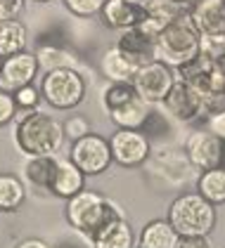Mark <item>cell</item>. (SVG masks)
<instances>
[{
    "label": "cell",
    "instance_id": "39",
    "mask_svg": "<svg viewBox=\"0 0 225 248\" xmlns=\"http://www.w3.org/2000/svg\"><path fill=\"white\" fill-rule=\"evenodd\" d=\"M135 248H138V246H135Z\"/></svg>",
    "mask_w": 225,
    "mask_h": 248
},
{
    "label": "cell",
    "instance_id": "25",
    "mask_svg": "<svg viewBox=\"0 0 225 248\" xmlns=\"http://www.w3.org/2000/svg\"><path fill=\"white\" fill-rule=\"evenodd\" d=\"M133 97H138V90L133 83H107L100 93V104H102L104 114H109L116 107L131 102Z\"/></svg>",
    "mask_w": 225,
    "mask_h": 248
},
{
    "label": "cell",
    "instance_id": "9",
    "mask_svg": "<svg viewBox=\"0 0 225 248\" xmlns=\"http://www.w3.org/2000/svg\"><path fill=\"white\" fill-rule=\"evenodd\" d=\"M178 74L175 69L169 66L166 62H147L138 69V74L133 78V85L138 90V95L142 97L147 104L152 107H161V102L166 99V95L171 93V88L175 85Z\"/></svg>",
    "mask_w": 225,
    "mask_h": 248
},
{
    "label": "cell",
    "instance_id": "7",
    "mask_svg": "<svg viewBox=\"0 0 225 248\" xmlns=\"http://www.w3.org/2000/svg\"><path fill=\"white\" fill-rule=\"evenodd\" d=\"M67 156L88 177H97V175L107 172L109 166L114 163L109 137H104V135H100V133H90V135H86V137H81V140H76V142H71Z\"/></svg>",
    "mask_w": 225,
    "mask_h": 248
},
{
    "label": "cell",
    "instance_id": "4",
    "mask_svg": "<svg viewBox=\"0 0 225 248\" xmlns=\"http://www.w3.org/2000/svg\"><path fill=\"white\" fill-rule=\"evenodd\" d=\"M43 102L55 111H74L88 95V80L76 66H62L43 71L38 78Z\"/></svg>",
    "mask_w": 225,
    "mask_h": 248
},
{
    "label": "cell",
    "instance_id": "28",
    "mask_svg": "<svg viewBox=\"0 0 225 248\" xmlns=\"http://www.w3.org/2000/svg\"><path fill=\"white\" fill-rule=\"evenodd\" d=\"M62 128H64V137L69 140V144H71V142H76V140H81V137H86V135L93 133L90 118H86V116H81V114L67 116V118L62 121Z\"/></svg>",
    "mask_w": 225,
    "mask_h": 248
},
{
    "label": "cell",
    "instance_id": "5",
    "mask_svg": "<svg viewBox=\"0 0 225 248\" xmlns=\"http://www.w3.org/2000/svg\"><path fill=\"white\" fill-rule=\"evenodd\" d=\"M202 33L194 26V21L190 19V15L180 17L175 21H169L159 38H156V59L166 62L173 69H180L183 64H188L202 52Z\"/></svg>",
    "mask_w": 225,
    "mask_h": 248
},
{
    "label": "cell",
    "instance_id": "16",
    "mask_svg": "<svg viewBox=\"0 0 225 248\" xmlns=\"http://www.w3.org/2000/svg\"><path fill=\"white\" fill-rule=\"evenodd\" d=\"M86 182H88V175L81 170L69 156H62V158L57 161L55 177H52V185H50V194H55L59 199L69 201L78 191L88 189Z\"/></svg>",
    "mask_w": 225,
    "mask_h": 248
},
{
    "label": "cell",
    "instance_id": "30",
    "mask_svg": "<svg viewBox=\"0 0 225 248\" xmlns=\"http://www.w3.org/2000/svg\"><path fill=\"white\" fill-rule=\"evenodd\" d=\"M17 116H19V107L15 102V95L0 88V128L12 123V121H17Z\"/></svg>",
    "mask_w": 225,
    "mask_h": 248
},
{
    "label": "cell",
    "instance_id": "6",
    "mask_svg": "<svg viewBox=\"0 0 225 248\" xmlns=\"http://www.w3.org/2000/svg\"><path fill=\"white\" fill-rule=\"evenodd\" d=\"M175 74H178V80H185L204 99L225 95V71L216 64V59L208 50H202L192 62L175 69Z\"/></svg>",
    "mask_w": 225,
    "mask_h": 248
},
{
    "label": "cell",
    "instance_id": "29",
    "mask_svg": "<svg viewBox=\"0 0 225 248\" xmlns=\"http://www.w3.org/2000/svg\"><path fill=\"white\" fill-rule=\"evenodd\" d=\"M12 95H15V102H17V107H19V114L21 111H36L38 107H40V102H43L40 88H38L36 83L19 88L17 93H12Z\"/></svg>",
    "mask_w": 225,
    "mask_h": 248
},
{
    "label": "cell",
    "instance_id": "13",
    "mask_svg": "<svg viewBox=\"0 0 225 248\" xmlns=\"http://www.w3.org/2000/svg\"><path fill=\"white\" fill-rule=\"evenodd\" d=\"M190 19L199 29L202 38L225 40V0H197L190 10Z\"/></svg>",
    "mask_w": 225,
    "mask_h": 248
},
{
    "label": "cell",
    "instance_id": "17",
    "mask_svg": "<svg viewBox=\"0 0 225 248\" xmlns=\"http://www.w3.org/2000/svg\"><path fill=\"white\" fill-rule=\"evenodd\" d=\"M109 121H112L116 128H123V130H145L147 121L152 116V104H147L142 97H133L131 102L116 107L114 111H109Z\"/></svg>",
    "mask_w": 225,
    "mask_h": 248
},
{
    "label": "cell",
    "instance_id": "12",
    "mask_svg": "<svg viewBox=\"0 0 225 248\" xmlns=\"http://www.w3.org/2000/svg\"><path fill=\"white\" fill-rule=\"evenodd\" d=\"M40 78V62L36 52H19L2 62V71H0V88L7 93H17L19 88L31 85Z\"/></svg>",
    "mask_w": 225,
    "mask_h": 248
},
{
    "label": "cell",
    "instance_id": "8",
    "mask_svg": "<svg viewBox=\"0 0 225 248\" xmlns=\"http://www.w3.org/2000/svg\"><path fill=\"white\" fill-rule=\"evenodd\" d=\"M164 114L173 118L175 123L183 125H194V123H207V104L204 97L199 95L194 88H190L185 80H175V85L171 88L166 99L161 102Z\"/></svg>",
    "mask_w": 225,
    "mask_h": 248
},
{
    "label": "cell",
    "instance_id": "3",
    "mask_svg": "<svg viewBox=\"0 0 225 248\" xmlns=\"http://www.w3.org/2000/svg\"><path fill=\"white\" fill-rule=\"evenodd\" d=\"M166 220L178 236H211L218 222V210L199 191H185L171 201Z\"/></svg>",
    "mask_w": 225,
    "mask_h": 248
},
{
    "label": "cell",
    "instance_id": "10",
    "mask_svg": "<svg viewBox=\"0 0 225 248\" xmlns=\"http://www.w3.org/2000/svg\"><path fill=\"white\" fill-rule=\"evenodd\" d=\"M183 149L194 170L204 172L213 168H225V140L211 133L208 128H199L190 133Z\"/></svg>",
    "mask_w": 225,
    "mask_h": 248
},
{
    "label": "cell",
    "instance_id": "35",
    "mask_svg": "<svg viewBox=\"0 0 225 248\" xmlns=\"http://www.w3.org/2000/svg\"><path fill=\"white\" fill-rule=\"evenodd\" d=\"M15 248H52L48 241L38 239V236H29V239H21L19 244H15Z\"/></svg>",
    "mask_w": 225,
    "mask_h": 248
},
{
    "label": "cell",
    "instance_id": "37",
    "mask_svg": "<svg viewBox=\"0 0 225 248\" xmlns=\"http://www.w3.org/2000/svg\"><path fill=\"white\" fill-rule=\"evenodd\" d=\"M34 2H40V5H45V2H52V0H34Z\"/></svg>",
    "mask_w": 225,
    "mask_h": 248
},
{
    "label": "cell",
    "instance_id": "27",
    "mask_svg": "<svg viewBox=\"0 0 225 248\" xmlns=\"http://www.w3.org/2000/svg\"><path fill=\"white\" fill-rule=\"evenodd\" d=\"M107 0H62L64 10L76 17V19H93V17H100L102 7H104Z\"/></svg>",
    "mask_w": 225,
    "mask_h": 248
},
{
    "label": "cell",
    "instance_id": "32",
    "mask_svg": "<svg viewBox=\"0 0 225 248\" xmlns=\"http://www.w3.org/2000/svg\"><path fill=\"white\" fill-rule=\"evenodd\" d=\"M204 128H208L211 133H216L218 137H223L225 140V109L223 111H218V114L208 116L207 123H204Z\"/></svg>",
    "mask_w": 225,
    "mask_h": 248
},
{
    "label": "cell",
    "instance_id": "21",
    "mask_svg": "<svg viewBox=\"0 0 225 248\" xmlns=\"http://www.w3.org/2000/svg\"><path fill=\"white\" fill-rule=\"evenodd\" d=\"M90 244H93V248H135L138 236L133 232L131 222L126 217H121L104 232H100L95 239H90Z\"/></svg>",
    "mask_w": 225,
    "mask_h": 248
},
{
    "label": "cell",
    "instance_id": "38",
    "mask_svg": "<svg viewBox=\"0 0 225 248\" xmlns=\"http://www.w3.org/2000/svg\"><path fill=\"white\" fill-rule=\"evenodd\" d=\"M2 62H5V59H2V57H0V71H2Z\"/></svg>",
    "mask_w": 225,
    "mask_h": 248
},
{
    "label": "cell",
    "instance_id": "34",
    "mask_svg": "<svg viewBox=\"0 0 225 248\" xmlns=\"http://www.w3.org/2000/svg\"><path fill=\"white\" fill-rule=\"evenodd\" d=\"M52 248H93V244H90V239H86L81 234V239H76V236H62Z\"/></svg>",
    "mask_w": 225,
    "mask_h": 248
},
{
    "label": "cell",
    "instance_id": "33",
    "mask_svg": "<svg viewBox=\"0 0 225 248\" xmlns=\"http://www.w3.org/2000/svg\"><path fill=\"white\" fill-rule=\"evenodd\" d=\"M175 248H213L208 236H180Z\"/></svg>",
    "mask_w": 225,
    "mask_h": 248
},
{
    "label": "cell",
    "instance_id": "18",
    "mask_svg": "<svg viewBox=\"0 0 225 248\" xmlns=\"http://www.w3.org/2000/svg\"><path fill=\"white\" fill-rule=\"evenodd\" d=\"M138 69L140 66H135L128 57H123V52L116 45L109 47L100 57V71H102V76L107 78V83H133Z\"/></svg>",
    "mask_w": 225,
    "mask_h": 248
},
{
    "label": "cell",
    "instance_id": "24",
    "mask_svg": "<svg viewBox=\"0 0 225 248\" xmlns=\"http://www.w3.org/2000/svg\"><path fill=\"white\" fill-rule=\"evenodd\" d=\"M197 191L213 203L216 208L225 203V168H213V170L199 172L197 177Z\"/></svg>",
    "mask_w": 225,
    "mask_h": 248
},
{
    "label": "cell",
    "instance_id": "11",
    "mask_svg": "<svg viewBox=\"0 0 225 248\" xmlns=\"http://www.w3.org/2000/svg\"><path fill=\"white\" fill-rule=\"evenodd\" d=\"M114 163L121 168H140L152 158V142L145 130H123L116 128L109 135Z\"/></svg>",
    "mask_w": 225,
    "mask_h": 248
},
{
    "label": "cell",
    "instance_id": "19",
    "mask_svg": "<svg viewBox=\"0 0 225 248\" xmlns=\"http://www.w3.org/2000/svg\"><path fill=\"white\" fill-rule=\"evenodd\" d=\"M178 232L173 229L166 217L150 220L138 234V248H175L178 244Z\"/></svg>",
    "mask_w": 225,
    "mask_h": 248
},
{
    "label": "cell",
    "instance_id": "36",
    "mask_svg": "<svg viewBox=\"0 0 225 248\" xmlns=\"http://www.w3.org/2000/svg\"><path fill=\"white\" fill-rule=\"evenodd\" d=\"M128 2H135V5H145L147 0H128Z\"/></svg>",
    "mask_w": 225,
    "mask_h": 248
},
{
    "label": "cell",
    "instance_id": "1",
    "mask_svg": "<svg viewBox=\"0 0 225 248\" xmlns=\"http://www.w3.org/2000/svg\"><path fill=\"white\" fill-rule=\"evenodd\" d=\"M67 142L64 128L48 111H21L15 121V144L26 158L29 156H57Z\"/></svg>",
    "mask_w": 225,
    "mask_h": 248
},
{
    "label": "cell",
    "instance_id": "23",
    "mask_svg": "<svg viewBox=\"0 0 225 248\" xmlns=\"http://www.w3.org/2000/svg\"><path fill=\"white\" fill-rule=\"evenodd\" d=\"M26 201V187L15 172H0V213H17Z\"/></svg>",
    "mask_w": 225,
    "mask_h": 248
},
{
    "label": "cell",
    "instance_id": "20",
    "mask_svg": "<svg viewBox=\"0 0 225 248\" xmlns=\"http://www.w3.org/2000/svg\"><path fill=\"white\" fill-rule=\"evenodd\" d=\"M57 161H59V156H29V158L24 161L21 175H24V180H26L31 187L50 191Z\"/></svg>",
    "mask_w": 225,
    "mask_h": 248
},
{
    "label": "cell",
    "instance_id": "2",
    "mask_svg": "<svg viewBox=\"0 0 225 248\" xmlns=\"http://www.w3.org/2000/svg\"><path fill=\"white\" fill-rule=\"evenodd\" d=\"M64 217L76 234H83L86 239H95L100 232H104L116 220H121L123 213L114 201L102 196L100 191L83 189L67 201Z\"/></svg>",
    "mask_w": 225,
    "mask_h": 248
},
{
    "label": "cell",
    "instance_id": "14",
    "mask_svg": "<svg viewBox=\"0 0 225 248\" xmlns=\"http://www.w3.org/2000/svg\"><path fill=\"white\" fill-rule=\"evenodd\" d=\"M116 47L123 52V57L131 59L135 66H142V64L156 59V40L147 36L140 26L121 31L119 38H116Z\"/></svg>",
    "mask_w": 225,
    "mask_h": 248
},
{
    "label": "cell",
    "instance_id": "26",
    "mask_svg": "<svg viewBox=\"0 0 225 248\" xmlns=\"http://www.w3.org/2000/svg\"><path fill=\"white\" fill-rule=\"evenodd\" d=\"M38 62H40V69L43 71H50V69H62V66H74V55L59 45H40L36 50Z\"/></svg>",
    "mask_w": 225,
    "mask_h": 248
},
{
    "label": "cell",
    "instance_id": "31",
    "mask_svg": "<svg viewBox=\"0 0 225 248\" xmlns=\"http://www.w3.org/2000/svg\"><path fill=\"white\" fill-rule=\"evenodd\" d=\"M29 0H0V21L19 19Z\"/></svg>",
    "mask_w": 225,
    "mask_h": 248
},
{
    "label": "cell",
    "instance_id": "22",
    "mask_svg": "<svg viewBox=\"0 0 225 248\" xmlns=\"http://www.w3.org/2000/svg\"><path fill=\"white\" fill-rule=\"evenodd\" d=\"M29 45V29L19 19L0 21V57L7 59L24 52Z\"/></svg>",
    "mask_w": 225,
    "mask_h": 248
},
{
    "label": "cell",
    "instance_id": "15",
    "mask_svg": "<svg viewBox=\"0 0 225 248\" xmlns=\"http://www.w3.org/2000/svg\"><path fill=\"white\" fill-rule=\"evenodd\" d=\"M142 17H145V7L135 5V2H128V0H107L102 12H100L102 26L112 29V31H119V33L138 26Z\"/></svg>",
    "mask_w": 225,
    "mask_h": 248
}]
</instances>
